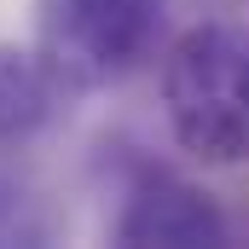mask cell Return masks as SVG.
<instances>
[{"mask_svg": "<svg viewBox=\"0 0 249 249\" xmlns=\"http://www.w3.org/2000/svg\"><path fill=\"white\" fill-rule=\"evenodd\" d=\"M162 110L197 162L249 168V23H191L162 58Z\"/></svg>", "mask_w": 249, "mask_h": 249, "instance_id": "1", "label": "cell"}, {"mask_svg": "<svg viewBox=\"0 0 249 249\" xmlns=\"http://www.w3.org/2000/svg\"><path fill=\"white\" fill-rule=\"evenodd\" d=\"M168 0H35V53L64 93L127 81L157 53Z\"/></svg>", "mask_w": 249, "mask_h": 249, "instance_id": "2", "label": "cell"}, {"mask_svg": "<svg viewBox=\"0 0 249 249\" xmlns=\"http://www.w3.org/2000/svg\"><path fill=\"white\" fill-rule=\"evenodd\" d=\"M116 244H168V249H214L226 244V214L209 191L168 168H145L116 214Z\"/></svg>", "mask_w": 249, "mask_h": 249, "instance_id": "3", "label": "cell"}, {"mask_svg": "<svg viewBox=\"0 0 249 249\" xmlns=\"http://www.w3.org/2000/svg\"><path fill=\"white\" fill-rule=\"evenodd\" d=\"M58 99H64V87L41 64V53L0 41V145H18V139L41 133L53 122Z\"/></svg>", "mask_w": 249, "mask_h": 249, "instance_id": "4", "label": "cell"}, {"mask_svg": "<svg viewBox=\"0 0 249 249\" xmlns=\"http://www.w3.org/2000/svg\"><path fill=\"white\" fill-rule=\"evenodd\" d=\"M58 220L47 209V197L35 191L29 174L18 168H0V249L6 244H53Z\"/></svg>", "mask_w": 249, "mask_h": 249, "instance_id": "5", "label": "cell"}]
</instances>
